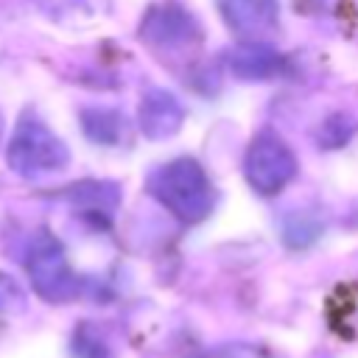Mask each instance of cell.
I'll list each match as a JSON object with an SVG mask.
<instances>
[{
  "mask_svg": "<svg viewBox=\"0 0 358 358\" xmlns=\"http://www.w3.org/2000/svg\"><path fill=\"white\" fill-rule=\"evenodd\" d=\"M6 162L17 176L36 179V176H48L67 168L70 148L39 117L22 115L6 148Z\"/></svg>",
  "mask_w": 358,
  "mask_h": 358,
  "instance_id": "7a4b0ae2",
  "label": "cell"
},
{
  "mask_svg": "<svg viewBox=\"0 0 358 358\" xmlns=\"http://www.w3.org/2000/svg\"><path fill=\"white\" fill-rule=\"evenodd\" d=\"M3 129H6V120H3V115H0V140H3Z\"/></svg>",
  "mask_w": 358,
  "mask_h": 358,
  "instance_id": "9a60e30c",
  "label": "cell"
},
{
  "mask_svg": "<svg viewBox=\"0 0 358 358\" xmlns=\"http://www.w3.org/2000/svg\"><path fill=\"white\" fill-rule=\"evenodd\" d=\"M185 120V106L179 103V98L168 90H148L140 101V112H137V126L148 140H165L173 137L182 129Z\"/></svg>",
  "mask_w": 358,
  "mask_h": 358,
  "instance_id": "8992f818",
  "label": "cell"
},
{
  "mask_svg": "<svg viewBox=\"0 0 358 358\" xmlns=\"http://www.w3.org/2000/svg\"><path fill=\"white\" fill-rule=\"evenodd\" d=\"M201 358H268V355L260 352V350H255V347H246V344H227V347L210 350Z\"/></svg>",
  "mask_w": 358,
  "mask_h": 358,
  "instance_id": "5bb4252c",
  "label": "cell"
},
{
  "mask_svg": "<svg viewBox=\"0 0 358 358\" xmlns=\"http://www.w3.org/2000/svg\"><path fill=\"white\" fill-rule=\"evenodd\" d=\"M296 176V154L277 131H260L243 154V179L260 196H277Z\"/></svg>",
  "mask_w": 358,
  "mask_h": 358,
  "instance_id": "277c9868",
  "label": "cell"
},
{
  "mask_svg": "<svg viewBox=\"0 0 358 358\" xmlns=\"http://www.w3.org/2000/svg\"><path fill=\"white\" fill-rule=\"evenodd\" d=\"M227 64H229V73L241 81H268L285 70V56L266 42L246 39L243 45L229 50Z\"/></svg>",
  "mask_w": 358,
  "mask_h": 358,
  "instance_id": "52a82bcc",
  "label": "cell"
},
{
  "mask_svg": "<svg viewBox=\"0 0 358 358\" xmlns=\"http://www.w3.org/2000/svg\"><path fill=\"white\" fill-rule=\"evenodd\" d=\"M319 232V224L308 215H294L285 221V243L288 246H308Z\"/></svg>",
  "mask_w": 358,
  "mask_h": 358,
  "instance_id": "7c38bea8",
  "label": "cell"
},
{
  "mask_svg": "<svg viewBox=\"0 0 358 358\" xmlns=\"http://www.w3.org/2000/svg\"><path fill=\"white\" fill-rule=\"evenodd\" d=\"M81 129L98 145H120L129 140V120L109 106H87L81 109Z\"/></svg>",
  "mask_w": 358,
  "mask_h": 358,
  "instance_id": "30bf717a",
  "label": "cell"
},
{
  "mask_svg": "<svg viewBox=\"0 0 358 358\" xmlns=\"http://www.w3.org/2000/svg\"><path fill=\"white\" fill-rule=\"evenodd\" d=\"M36 8L59 25H92L109 11V0H34Z\"/></svg>",
  "mask_w": 358,
  "mask_h": 358,
  "instance_id": "9c48e42d",
  "label": "cell"
},
{
  "mask_svg": "<svg viewBox=\"0 0 358 358\" xmlns=\"http://www.w3.org/2000/svg\"><path fill=\"white\" fill-rule=\"evenodd\" d=\"M22 308H25V291L11 274L0 271V313H20Z\"/></svg>",
  "mask_w": 358,
  "mask_h": 358,
  "instance_id": "4fadbf2b",
  "label": "cell"
},
{
  "mask_svg": "<svg viewBox=\"0 0 358 358\" xmlns=\"http://www.w3.org/2000/svg\"><path fill=\"white\" fill-rule=\"evenodd\" d=\"M140 36L154 50H185L201 42V28L196 17L179 3H162L145 14Z\"/></svg>",
  "mask_w": 358,
  "mask_h": 358,
  "instance_id": "5b68a950",
  "label": "cell"
},
{
  "mask_svg": "<svg viewBox=\"0 0 358 358\" xmlns=\"http://www.w3.org/2000/svg\"><path fill=\"white\" fill-rule=\"evenodd\" d=\"M221 20L229 31L241 36H263L277 28L280 3L277 0H218Z\"/></svg>",
  "mask_w": 358,
  "mask_h": 358,
  "instance_id": "ba28073f",
  "label": "cell"
},
{
  "mask_svg": "<svg viewBox=\"0 0 358 358\" xmlns=\"http://www.w3.org/2000/svg\"><path fill=\"white\" fill-rule=\"evenodd\" d=\"M25 268H28V277H31L34 291H36L42 299L53 302V305L70 302V299H76L78 291H81V280H78V274L73 271L62 241H59L50 229H39V232L31 238V243H28V257H25Z\"/></svg>",
  "mask_w": 358,
  "mask_h": 358,
  "instance_id": "3957f363",
  "label": "cell"
},
{
  "mask_svg": "<svg viewBox=\"0 0 358 358\" xmlns=\"http://www.w3.org/2000/svg\"><path fill=\"white\" fill-rule=\"evenodd\" d=\"M148 193L185 224L204 221L215 207V187L204 168L190 157L159 165L148 176Z\"/></svg>",
  "mask_w": 358,
  "mask_h": 358,
  "instance_id": "6da1fadb",
  "label": "cell"
},
{
  "mask_svg": "<svg viewBox=\"0 0 358 358\" xmlns=\"http://www.w3.org/2000/svg\"><path fill=\"white\" fill-rule=\"evenodd\" d=\"M73 355L76 358H109V347H106L103 336L90 322H84L73 333Z\"/></svg>",
  "mask_w": 358,
  "mask_h": 358,
  "instance_id": "8fae6325",
  "label": "cell"
}]
</instances>
